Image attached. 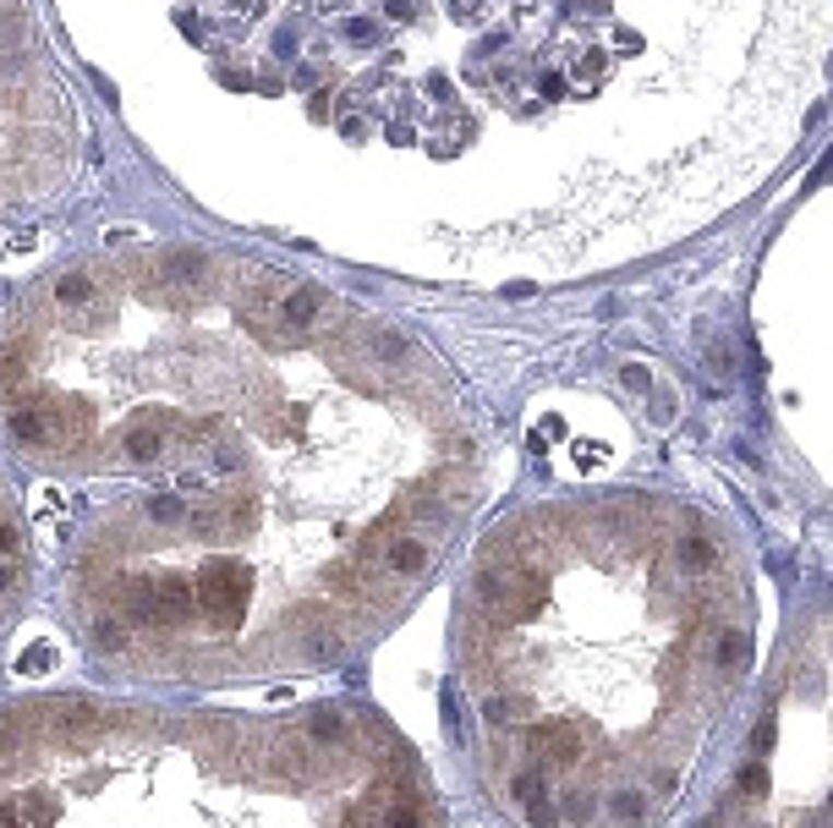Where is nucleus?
Masks as SVG:
<instances>
[{
    "instance_id": "nucleus-1",
    "label": "nucleus",
    "mask_w": 833,
    "mask_h": 828,
    "mask_svg": "<svg viewBox=\"0 0 833 828\" xmlns=\"http://www.w3.org/2000/svg\"><path fill=\"white\" fill-rule=\"evenodd\" d=\"M94 429V411L83 400H12V440L28 451H72Z\"/></svg>"
},
{
    "instance_id": "nucleus-2",
    "label": "nucleus",
    "mask_w": 833,
    "mask_h": 828,
    "mask_svg": "<svg viewBox=\"0 0 833 828\" xmlns=\"http://www.w3.org/2000/svg\"><path fill=\"white\" fill-rule=\"evenodd\" d=\"M247 604H253V576L242 565H209V571H198V609L209 620L236 631L247 620Z\"/></svg>"
},
{
    "instance_id": "nucleus-3",
    "label": "nucleus",
    "mask_w": 833,
    "mask_h": 828,
    "mask_svg": "<svg viewBox=\"0 0 833 828\" xmlns=\"http://www.w3.org/2000/svg\"><path fill=\"white\" fill-rule=\"evenodd\" d=\"M171 429H176V418H171L165 406H143L138 418L121 429V456H127V462H138V467L160 462V456H165V445H171Z\"/></svg>"
},
{
    "instance_id": "nucleus-4",
    "label": "nucleus",
    "mask_w": 833,
    "mask_h": 828,
    "mask_svg": "<svg viewBox=\"0 0 833 828\" xmlns=\"http://www.w3.org/2000/svg\"><path fill=\"white\" fill-rule=\"evenodd\" d=\"M543 604H549V582H543L538 571L516 565V571H505V582H500V598H494L489 609H494V620L516 626V620H532Z\"/></svg>"
},
{
    "instance_id": "nucleus-5",
    "label": "nucleus",
    "mask_w": 833,
    "mask_h": 828,
    "mask_svg": "<svg viewBox=\"0 0 833 828\" xmlns=\"http://www.w3.org/2000/svg\"><path fill=\"white\" fill-rule=\"evenodd\" d=\"M160 275L171 280V296H198L209 285V258L198 247H171L160 253Z\"/></svg>"
},
{
    "instance_id": "nucleus-6",
    "label": "nucleus",
    "mask_w": 833,
    "mask_h": 828,
    "mask_svg": "<svg viewBox=\"0 0 833 828\" xmlns=\"http://www.w3.org/2000/svg\"><path fill=\"white\" fill-rule=\"evenodd\" d=\"M527 746H532L549 768H576V762H582V735H576V724H565V719L538 724V730L527 735Z\"/></svg>"
},
{
    "instance_id": "nucleus-7",
    "label": "nucleus",
    "mask_w": 833,
    "mask_h": 828,
    "mask_svg": "<svg viewBox=\"0 0 833 828\" xmlns=\"http://www.w3.org/2000/svg\"><path fill=\"white\" fill-rule=\"evenodd\" d=\"M105 724V713L94 708V702H50L45 708V730L56 735V740H83V735H94Z\"/></svg>"
},
{
    "instance_id": "nucleus-8",
    "label": "nucleus",
    "mask_w": 833,
    "mask_h": 828,
    "mask_svg": "<svg viewBox=\"0 0 833 828\" xmlns=\"http://www.w3.org/2000/svg\"><path fill=\"white\" fill-rule=\"evenodd\" d=\"M318 307H324V291H318V285H285V291L274 296V318H280L291 335H302V329L318 318Z\"/></svg>"
},
{
    "instance_id": "nucleus-9",
    "label": "nucleus",
    "mask_w": 833,
    "mask_h": 828,
    "mask_svg": "<svg viewBox=\"0 0 833 828\" xmlns=\"http://www.w3.org/2000/svg\"><path fill=\"white\" fill-rule=\"evenodd\" d=\"M429 560H434V549L423 538H411V533H395L384 544V576H423Z\"/></svg>"
},
{
    "instance_id": "nucleus-10",
    "label": "nucleus",
    "mask_w": 833,
    "mask_h": 828,
    "mask_svg": "<svg viewBox=\"0 0 833 828\" xmlns=\"http://www.w3.org/2000/svg\"><path fill=\"white\" fill-rule=\"evenodd\" d=\"M50 296H56V307H61V313H72V318H83V313H99V280H94L89 269H72V275H61Z\"/></svg>"
},
{
    "instance_id": "nucleus-11",
    "label": "nucleus",
    "mask_w": 833,
    "mask_h": 828,
    "mask_svg": "<svg viewBox=\"0 0 833 828\" xmlns=\"http://www.w3.org/2000/svg\"><path fill=\"white\" fill-rule=\"evenodd\" d=\"M516 795H521V806H527L532 823H554V806H549V790H543V773H538V768L516 773Z\"/></svg>"
},
{
    "instance_id": "nucleus-12",
    "label": "nucleus",
    "mask_w": 833,
    "mask_h": 828,
    "mask_svg": "<svg viewBox=\"0 0 833 828\" xmlns=\"http://www.w3.org/2000/svg\"><path fill=\"white\" fill-rule=\"evenodd\" d=\"M680 565L696 571V576L718 571V544H713L707 533H685V538H680Z\"/></svg>"
},
{
    "instance_id": "nucleus-13",
    "label": "nucleus",
    "mask_w": 833,
    "mask_h": 828,
    "mask_svg": "<svg viewBox=\"0 0 833 828\" xmlns=\"http://www.w3.org/2000/svg\"><path fill=\"white\" fill-rule=\"evenodd\" d=\"M0 555H7V593L23 582V527L17 516H7V533H0Z\"/></svg>"
},
{
    "instance_id": "nucleus-14",
    "label": "nucleus",
    "mask_w": 833,
    "mask_h": 828,
    "mask_svg": "<svg viewBox=\"0 0 833 828\" xmlns=\"http://www.w3.org/2000/svg\"><path fill=\"white\" fill-rule=\"evenodd\" d=\"M746 658H751L746 631H740V626H729V631L718 637V669H724V675H735V669H746Z\"/></svg>"
},
{
    "instance_id": "nucleus-15",
    "label": "nucleus",
    "mask_w": 833,
    "mask_h": 828,
    "mask_svg": "<svg viewBox=\"0 0 833 828\" xmlns=\"http://www.w3.org/2000/svg\"><path fill=\"white\" fill-rule=\"evenodd\" d=\"M94 642L105 653H121L127 648V615H110V620H94Z\"/></svg>"
},
{
    "instance_id": "nucleus-16",
    "label": "nucleus",
    "mask_w": 833,
    "mask_h": 828,
    "mask_svg": "<svg viewBox=\"0 0 833 828\" xmlns=\"http://www.w3.org/2000/svg\"><path fill=\"white\" fill-rule=\"evenodd\" d=\"M527 713H532L527 697H494V702H489V719H494V724H521Z\"/></svg>"
},
{
    "instance_id": "nucleus-17",
    "label": "nucleus",
    "mask_w": 833,
    "mask_h": 828,
    "mask_svg": "<svg viewBox=\"0 0 833 828\" xmlns=\"http://www.w3.org/2000/svg\"><path fill=\"white\" fill-rule=\"evenodd\" d=\"M149 516H154V522H181L187 505H181L176 494H154V500H149Z\"/></svg>"
},
{
    "instance_id": "nucleus-18",
    "label": "nucleus",
    "mask_w": 833,
    "mask_h": 828,
    "mask_svg": "<svg viewBox=\"0 0 833 828\" xmlns=\"http://www.w3.org/2000/svg\"><path fill=\"white\" fill-rule=\"evenodd\" d=\"M23 669H28V675H45V669H56V648H50V642H34V648L23 653Z\"/></svg>"
},
{
    "instance_id": "nucleus-19",
    "label": "nucleus",
    "mask_w": 833,
    "mask_h": 828,
    "mask_svg": "<svg viewBox=\"0 0 833 828\" xmlns=\"http://www.w3.org/2000/svg\"><path fill=\"white\" fill-rule=\"evenodd\" d=\"M614 817H625V823L647 817V801H642V790H620V795H614Z\"/></svg>"
},
{
    "instance_id": "nucleus-20",
    "label": "nucleus",
    "mask_w": 833,
    "mask_h": 828,
    "mask_svg": "<svg viewBox=\"0 0 833 828\" xmlns=\"http://www.w3.org/2000/svg\"><path fill=\"white\" fill-rule=\"evenodd\" d=\"M307 730H313L318 740H340V735H345V719H340V713H313Z\"/></svg>"
},
{
    "instance_id": "nucleus-21",
    "label": "nucleus",
    "mask_w": 833,
    "mask_h": 828,
    "mask_svg": "<svg viewBox=\"0 0 833 828\" xmlns=\"http://www.w3.org/2000/svg\"><path fill=\"white\" fill-rule=\"evenodd\" d=\"M373 335V346L384 351V362H395V357H406V340L395 335V329H367Z\"/></svg>"
},
{
    "instance_id": "nucleus-22",
    "label": "nucleus",
    "mask_w": 833,
    "mask_h": 828,
    "mask_svg": "<svg viewBox=\"0 0 833 828\" xmlns=\"http://www.w3.org/2000/svg\"><path fill=\"white\" fill-rule=\"evenodd\" d=\"M740 790H751V795H767V768H746V773H740Z\"/></svg>"
},
{
    "instance_id": "nucleus-23",
    "label": "nucleus",
    "mask_w": 833,
    "mask_h": 828,
    "mask_svg": "<svg viewBox=\"0 0 833 828\" xmlns=\"http://www.w3.org/2000/svg\"><path fill=\"white\" fill-rule=\"evenodd\" d=\"M620 384H625V389H647L653 378H647V368H636V362H631V368H620Z\"/></svg>"
},
{
    "instance_id": "nucleus-24",
    "label": "nucleus",
    "mask_w": 833,
    "mask_h": 828,
    "mask_svg": "<svg viewBox=\"0 0 833 828\" xmlns=\"http://www.w3.org/2000/svg\"><path fill=\"white\" fill-rule=\"evenodd\" d=\"M576 462H582V467H598V462H603V451H598L593 440H582V445H576Z\"/></svg>"
},
{
    "instance_id": "nucleus-25",
    "label": "nucleus",
    "mask_w": 833,
    "mask_h": 828,
    "mask_svg": "<svg viewBox=\"0 0 833 828\" xmlns=\"http://www.w3.org/2000/svg\"><path fill=\"white\" fill-rule=\"evenodd\" d=\"M751 746H756V751H767V746H773V719H762V724L751 730Z\"/></svg>"
},
{
    "instance_id": "nucleus-26",
    "label": "nucleus",
    "mask_w": 833,
    "mask_h": 828,
    "mask_svg": "<svg viewBox=\"0 0 833 828\" xmlns=\"http://www.w3.org/2000/svg\"><path fill=\"white\" fill-rule=\"evenodd\" d=\"M603 72V50H593V56H582V78H598Z\"/></svg>"
},
{
    "instance_id": "nucleus-27",
    "label": "nucleus",
    "mask_w": 833,
    "mask_h": 828,
    "mask_svg": "<svg viewBox=\"0 0 833 828\" xmlns=\"http://www.w3.org/2000/svg\"><path fill=\"white\" fill-rule=\"evenodd\" d=\"M565 817H576V823H582V817H593V801H587V795H576V801L565 806Z\"/></svg>"
},
{
    "instance_id": "nucleus-28",
    "label": "nucleus",
    "mask_w": 833,
    "mask_h": 828,
    "mask_svg": "<svg viewBox=\"0 0 833 828\" xmlns=\"http://www.w3.org/2000/svg\"><path fill=\"white\" fill-rule=\"evenodd\" d=\"M345 39H373V23H362V18H356V23H345Z\"/></svg>"
},
{
    "instance_id": "nucleus-29",
    "label": "nucleus",
    "mask_w": 833,
    "mask_h": 828,
    "mask_svg": "<svg viewBox=\"0 0 833 828\" xmlns=\"http://www.w3.org/2000/svg\"><path fill=\"white\" fill-rule=\"evenodd\" d=\"M389 18H400V23H406V18H411V0H389Z\"/></svg>"
}]
</instances>
